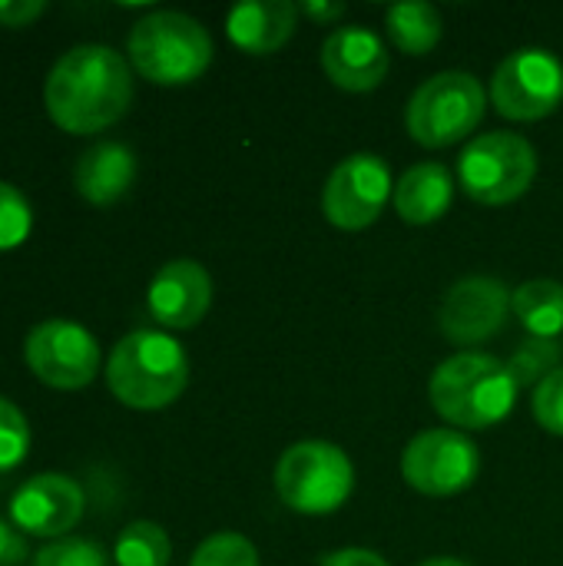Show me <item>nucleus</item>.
I'll use <instances>...</instances> for the list:
<instances>
[{"mask_svg":"<svg viewBox=\"0 0 563 566\" xmlns=\"http://www.w3.org/2000/svg\"><path fill=\"white\" fill-rule=\"evenodd\" d=\"M43 103L60 129L93 136L126 116L133 103L129 63L106 43H80L53 63Z\"/></svg>","mask_w":563,"mask_h":566,"instance_id":"nucleus-1","label":"nucleus"},{"mask_svg":"<svg viewBox=\"0 0 563 566\" xmlns=\"http://www.w3.org/2000/svg\"><path fill=\"white\" fill-rule=\"evenodd\" d=\"M518 381L508 361L484 352H461L441 361L428 381L435 411L455 431H484L501 424L518 401Z\"/></svg>","mask_w":563,"mask_h":566,"instance_id":"nucleus-2","label":"nucleus"},{"mask_svg":"<svg viewBox=\"0 0 563 566\" xmlns=\"http://www.w3.org/2000/svg\"><path fill=\"white\" fill-rule=\"evenodd\" d=\"M106 385L116 401L136 411L169 408L189 385V358L176 338L136 328L116 342L106 361Z\"/></svg>","mask_w":563,"mask_h":566,"instance_id":"nucleus-3","label":"nucleus"},{"mask_svg":"<svg viewBox=\"0 0 563 566\" xmlns=\"http://www.w3.org/2000/svg\"><path fill=\"white\" fill-rule=\"evenodd\" d=\"M126 50L136 73L159 86L192 83L212 63L209 30L196 17L176 10H156L136 20Z\"/></svg>","mask_w":563,"mask_h":566,"instance_id":"nucleus-4","label":"nucleus"},{"mask_svg":"<svg viewBox=\"0 0 563 566\" xmlns=\"http://www.w3.org/2000/svg\"><path fill=\"white\" fill-rule=\"evenodd\" d=\"M488 93L478 76L465 70H445L425 80L408 99L405 126L415 143L445 149L471 136L484 119Z\"/></svg>","mask_w":563,"mask_h":566,"instance_id":"nucleus-5","label":"nucleus"},{"mask_svg":"<svg viewBox=\"0 0 563 566\" xmlns=\"http://www.w3.org/2000/svg\"><path fill=\"white\" fill-rule=\"evenodd\" d=\"M275 491L295 514H335L355 491V468L332 441H299L275 464Z\"/></svg>","mask_w":563,"mask_h":566,"instance_id":"nucleus-6","label":"nucleus"},{"mask_svg":"<svg viewBox=\"0 0 563 566\" xmlns=\"http://www.w3.org/2000/svg\"><path fill=\"white\" fill-rule=\"evenodd\" d=\"M538 176V149L518 133H484L471 139L458 159L461 189L481 206H508L521 199Z\"/></svg>","mask_w":563,"mask_h":566,"instance_id":"nucleus-7","label":"nucleus"},{"mask_svg":"<svg viewBox=\"0 0 563 566\" xmlns=\"http://www.w3.org/2000/svg\"><path fill=\"white\" fill-rule=\"evenodd\" d=\"M481 471L478 444L455 428L421 431L402 454V478L428 497H451L475 484Z\"/></svg>","mask_w":563,"mask_h":566,"instance_id":"nucleus-8","label":"nucleus"},{"mask_svg":"<svg viewBox=\"0 0 563 566\" xmlns=\"http://www.w3.org/2000/svg\"><path fill=\"white\" fill-rule=\"evenodd\" d=\"M491 99L501 116L518 123L551 116L563 103V63L541 46L514 50L494 70Z\"/></svg>","mask_w":563,"mask_h":566,"instance_id":"nucleus-9","label":"nucleus"},{"mask_svg":"<svg viewBox=\"0 0 563 566\" xmlns=\"http://www.w3.org/2000/svg\"><path fill=\"white\" fill-rule=\"evenodd\" d=\"M27 368L50 388H86L100 371V342L70 318H50L30 328L23 342Z\"/></svg>","mask_w":563,"mask_h":566,"instance_id":"nucleus-10","label":"nucleus"},{"mask_svg":"<svg viewBox=\"0 0 563 566\" xmlns=\"http://www.w3.org/2000/svg\"><path fill=\"white\" fill-rule=\"evenodd\" d=\"M392 196L395 182L388 163L375 153H355L332 169L322 189V212L332 226L358 232L378 222Z\"/></svg>","mask_w":563,"mask_h":566,"instance_id":"nucleus-11","label":"nucleus"},{"mask_svg":"<svg viewBox=\"0 0 563 566\" xmlns=\"http://www.w3.org/2000/svg\"><path fill=\"white\" fill-rule=\"evenodd\" d=\"M511 289L491 275H471L455 282L438 308V325L455 345H481L494 338L511 312Z\"/></svg>","mask_w":563,"mask_h":566,"instance_id":"nucleus-12","label":"nucleus"},{"mask_svg":"<svg viewBox=\"0 0 563 566\" xmlns=\"http://www.w3.org/2000/svg\"><path fill=\"white\" fill-rule=\"evenodd\" d=\"M83 488L56 471L27 478L10 497V524L30 537L63 541L83 517Z\"/></svg>","mask_w":563,"mask_h":566,"instance_id":"nucleus-13","label":"nucleus"},{"mask_svg":"<svg viewBox=\"0 0 563 566\" xmlns=\"http://www.w3.org/2000/svg\"><path fill=\"white\" fill-rule=\"evenodd\" d=\"M146 305L163 328H196L212 305V279L196 259H173L153 275Z\"/></svg>","mask_w":563,"mask_h":566,"instance_id":"nucleus-14","label":"nucleus"},{"mask_svg":"<svg viewBox=\"0 0 563 566\" xmlns=\"http://www.w3.org/2000/svg\"><path fill=\"white\" fill-rule=\"evenodd\" d=\"M322 70L338 90L368 93L388 73V50L368 27H338L322 46Z\"/></svg>","mask_w":563,"mask_h":566,"instance_id":"nucleus-15","label":"nucleus"},{"mask_svg":"<svg viewBox=\"0 0 563 566\" xmlns=\"http://www.w3.org/2000/svg\"><path fill=\"white\" fill-rule=\"evenodd\" d=\"M299 23V7L289 0H246L226 17L229 40L252 56H269L282 50Z\"/></svg>","mask_w":563,"mask_h":566,"instance_id":"nucleus-16","label":"nucleus"},{"mask_svg":"<svg viewBox=\"0 0 563 566\" xmlns=\"http://www.w3.org/2000/svg\"><path fill=\"white\" fill-rule=\"evenodd\" d=\"M133 182H136V153L113 139L90 146L73 169L76 192L93 206L119 202L133 189Z\"/></svg>","mask_w":563,"mask_h":566,"instance_id":"nucleus-17","label":"nucleus"},{"mask_svg":"<svg viewBox=\"0 0 563 566\" xmlns=\"http://www.w3.org/2000/svg\"><path fill=\"white\" fill-rule=\"evenodd\" d=\"M395 209L411 226L438 222L455 199V176L441 163H418L395 182Z\"/></svg>","mask_w":563,"mask_h":566,"instance_id":"nucleus-18","label":"nucleus"},{"mask_svg":"<svg viewBox=\"0 0 563 566\" xmlns=\"http://www.w3.org/2000/svg\"><path fill=\"white\" fill-rule=\"evenodd\" d=\"M511 312L534 338H557L563 332V285L554 279H531L518 285Z\"/></svg>","mask_w":563,"mask_h":566,"instance_id":"nucleus-19","label":"nucleus"},{"mask_svg":"<svg viewBox=\"0 0 563 566\" xmlns=\"http://www.w3.org/2000/svg\"><path fill=\"white\" fill-rule=\"evenodd\" d=\"M385 27H388V36L392 43L402 50V53H411V56H425L438 46L441 40V13L438 7L425 3V0H411V3H395L385 17Z\"/></svg>","mask_w":563,"mask_h":566,"instance_id":"nucleus-20","label":"nucleus"},{"mask_svg":"<svg viewBox=\"0 0 563 566\" xmlns=\"http://www.w3.org/2000/svg\"><path fill=\"white\" fill-rule=\"evenodd\" d=\"M173 544L169 534L153 521H133L113 547L116 566H169Z\"/></svg>","mask_w":563,"mask_h":566,"instance_id":"nucleus-21","label":"nucleus"},{"mask_svg":"<svg viewBox=\"0 0 563 566\" xmlns=\"http://www.w3.org/2000/svg\"><path fill=\"white\" fill-rule=\"evenodd\" d=\"M563 352L554 338H524L514 355L508 358V368L518 381V388H531V385H541L548 375H554L561 365Z\"/></svg>","mask_w":563,"mask_h":566,"instance_id":"nucleus-22","label":"nucleus"},{"mask_svg":"<svg viewBox=\"0 0 563 566\" xmlns=\"http://www.w3.org/2000/svg\"><path fill=\"white\" fill-rule=\"evenodd\" d=\"M189 566H259V554H256L252 541H246L242 534L226 531V534L206 537L196 547Z\"/></svg>","mask_w":563,"mask_h":566,"instance_id":"nucleus-23","label":"nucleus"},{"mask_svg":"<svg viewBox=\"0 0 563 566\" xmlns=\"http://www.w3.org/2000/svg\"><path fill=\"white\" fill-rule=\"evenodd\" d=\"M33 229V212L27 196L0 179V252H10L27 242Z\"/></svg>","mask_w":563,"mask_h":566,"instance_id":"nucleus-24","label":"nucleus"},{"mask_svg":"<svg viewBox=\"0 0 563 566\" xmlns=\"http://www.w3.org/2000/svg\"><path fill=\"white\" fill-rule=\"evenodd\" d=\"M27 451H30V424L13 401L0 398V474L20 468Z\"/></svg>","mask_w":563,"mask_h":566,"instance_id":"nucleus-25","label":"nucleus"},{"mask_svg":"<svg viewBox=\"0 0 563 566\" xmlns=\"http://www.w3.org/2000/svg\"><path fill=\"white\" fill-rule=\"evenodd\" d=\"M33 566H106V551L86 537H63L43 547Z\"/></svg>","mask_w":563,"mask_h":566,"instance_id":"nucleus-26","label":"nucleus"},{"mask_svg":"<svg viewBox=\"0 0 563 566\" xmlns=\"http://www.w3.org/2000/svg\"><path fill=\"white\" fill-rule=\"evenodd\" d=\"M531 408H534V418H538V424L544 431L563 438V368H557L554 375H548L534 388Z\"/></svg>","mask_w":563,"mask_h":566,"instance_id":"nucleus-27","label":"nucleus"},{"mask_svg":"<svg viewBox=\"0 0 563 566\" xmlns=\"http://www.w3.org/2000/svg\"><path fill=\"white\" fill-rule=\"evenodd\" d=\"M43 10V0H0V27H30Z\"/></svg>","mask_w":563,"mask_h":566,"instance_id":"nucleus-28","label":"nucleus"},{"mask_svg":"<svg viewBox=\"0 0 563 566\" xmlns=\"http://www.w3.org/2000/svg\"><path fill=\"white\" fill-rule=\"evenodd\" d=\"M322 566H388V560L365 547H342L322 557Z\"/></svg>","mask_w":563,"mask_h":566,"instance_id":"nucleus-29","label":"nucleus"},{"mask_svg":"<svg viewBox=\"0 0 563 566\" xmlns=\"http://www.w3.org/2000/svg\"><path fill=\"white\" fill-rule=\"evenodd\" d=\"M27 557V541L7 521H0V566H20Z\"/></svg>","mask_w":563,"mask_h":566,"instance_id":"nucleus-30","label":"nucleus"},{"mask_svg":"<svg viewBox=\"0 0 563 566\" xmlns=\"http://www.w3.org/2000/svg\"><path fill=\"white\" fill-rule=\"evenodd\" d=\"M305 17H312L315 23H335V20H342L345 17V3H329V0H309V3H302L299 7Z\"/></svg>","mask_w":563,"mask_h":566,"instance_id":"nucleus-31","label":"nucleus"},{"mask_svg":"<svg viewBox=\"0 0 563 566\" xmlns=\"http://www.w3.org/2000/svg\"><path fill=\"white\" fill-rule=\"evenodd\" d=\"M421 566H468L465 560H455V557H438V560H428V564Z\"/></svg>","mask_w":563,"mask_h":566,"instance_id":"nucleus-32","label":"nucleus"}]
</instances>
